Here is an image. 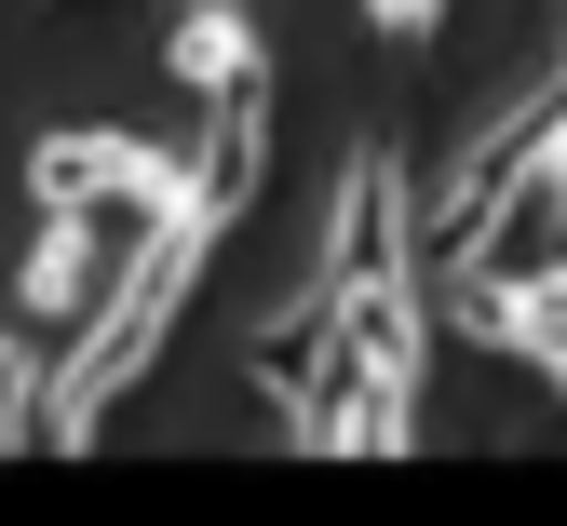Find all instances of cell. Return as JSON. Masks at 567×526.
Listing matches in <instances>:
<instances>
[{"label":"cell","mask_w":567,"mask_h":526,"mask_svg":"<svg viewBox=\"0 0 567 526\" xmlns=\"http://www.w3.org/2000/svg\"><path fill=\"white\" fill-rule=\"evenodd\" d=\"M554 122H567V41H554V68L514 95V109H486V135L460 148V176H446V203H433V257L446 270H473V257H501V216L540 189V163H554Z\"/></svg>","instance_id":"obj_2"},{"label":"cell","mask_w":567,"mask_h":526,"mask_svg":"<svg viewBox=\"0 0 567 526\" xmlns=\"http://www.w3.org/2000/svg\"><path fill=\"white\" fill-rule=\"evenodd\" d=\"M163 68H176V95H244V82H257V28H244V0H176Z\"/></svg>","instance_id":"obj_7"},{"label":"cell","mask_w":567,"mask_h":526,"mask_svg":"<svg viewBox=\"0 0 567 526\" xmlns=\"http://www.w3.org/2000/svg\"><path fill=\"white\" fill-rule=\"evenodd\" d=\"M28 189L41 203H82V216H176L189 203V135H109V122H54L28 148Z\"/></svg>","instance_id":"obj_3"},{"label":"cell","mask_w":567,"mask_h":526,"mask_svg":"<svg viewBox=\"0 0 567 526\" xmlns=\"http://www.w3.org/2000/svg\"><path fill=\"white\" fill-rule=\"evenodd\" d=\"M257 176H270V95L257 82L244 95H203V122H189V189L217 203V216H244Z\"/></svg>","instance_id":"obj_6"},{"label":"cell","mask_w":567,"mask_h":526,"mask_svg":"<svg viewBox=\"0 0 567 526\" xmlns=\"http://www.w3.org/2000/svg\"><path fill=\"white\" fill-rule=\"evenodd\" d=\"M109 230L122 216H82V203H41V230H28V270H14V311L28 324H82L95 311V257H109Z\"/></svg>","instance_id":"obj_4"},{"label":"cell","mask_w":567,"mask_h":526,"mask_svg":"<svg viewBox=\"0 0 567 526\" xmlns=\"http://www.w3.org/2000/svg\"><path fill=\"white\" fill-rule=\"evenodd\" d=\"M433 14H446V0H365V28H379V41H433Z\"/></svg>","instance_id":"obj_8"},{"label":"cell","mask_w":567,"mask_h":526,"mask_svg":"<svg viewBox=\"0 0 567 526\" xmlns=\"http://www.w3.org/2000/svg\"><path fill=\"white\" fill-rule=\"evenodd\" d=\"M338 351L365 364V379L392 405H419V364H433V311H419V270H379V283H351V311H338Z\"/></svg>","instance_id":"obj_5"},{"label":"cell","mask_w":567,"mask_h":526,"mask_svg":"<svg viewBox=\"0 0 567 526\" xmlns=\"http://www.w3.org/2000/svg\"><path fill=\"white\" fill-rule=\"evenodd\" d=\"M217 230L230 216L217 203H176V216H150V230H135V257H122V283L95 297L82 324H68V364H54V445H82L135 379H150L163 364V338H176V311H189V283H203V257H217Z\"/></svg>","instance_id":"obj_1"},{"label":"cell","mask_w":567,"mask_h":526,"mask_svg":"<svg viewBox=\"0 0 567 526\" xmlns=\"http://www.w3.org/2000/svg\"><path fill=\"white\" fill-rule=\"evenodd\" d=\"M554 379H567V364H554Z\"/></svg>","instance_id":"obj_9"}]
</instances>
